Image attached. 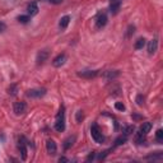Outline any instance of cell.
Wrapping results in <instances>:
<instances>
[{
	"mask_svg": "<svg viewBox=\"0 0 163 163\" xmlns=\"http://www.w3.org/2000/svg\"><path fill=\"white\" fill-rule=\"evenodd\" d=\"M54 126H55V130L59 131V133L65 130V107L64 106L60 107V110L56 115V119H55V125Z\"/></svg>",
	"mask_w": 163,
	"mask_h": 163,
	"instance_id": "6da1fadb",
	"label": "cell"
},
{
	"mask_svg": "<svg viewBox=\"0 0 163 163\" xmlns=\"http://www.w3.org/2000/svg\"><path fill=\"white\" fill-rule=\"evenodd\" d=\"M144 46H145V38L144 37L138 38L137 42H135V49H137V50H142Z\"/></svg>",
	"mask_w": 163,
	"mask_h": 163,
	"instance_id": "d6986e66",
	"label": "cell"
},
{
	"mask_svg": "<svg viewBox=\"0 0 163 163\" xmlns=\"http://www.w3.org/2000/svg\"><path fill=\"white\" fill-rule=\"evenodd\" d=\"M9 92V94H10V96H16V94H17V92H18V86L17 84H12L10 87H9V89H8Z\"/></svg>",
	"mask_w": 163,
	"mask_h": 163,
	"instance_id": "7402d4cb",
	"label": "cell"
},
{
	"mask_svg": "<svg viewBox=\"0 0 163 163\" xmlns=\"http://www.w3.org/2000/svg\"><path fill=\"white\" fill-rule=\"evenodd\" d=\"M107 21H108V18H107V14L105 12L98 13L97 17H96V30H102L107 24Z\"/></svg>",
	"mask_w": 163,
	"mask_h": 163,
	"instance_id": "277c9868",
	"label": "cell"
},
{
	"mask_svg": "<svg viewBox=\"0 0 163 163\" xmlns=\"http://www.w3.org/2000/svg\"><path fill=\"white\" fill-rule=\"evenodd\" d=\"M134 130H135V128H134L133 125H130V126H125L124 130H122V134L126 135V137H129V135H130L131 133H134Z\"/></svg>",
	"mask_w": 163,
	"mask_h": 163,
	"instance_id": "44dd1931",
	"label": "cell"
},
{
	"mask_svg": "<svg viewBox=\"0 0 163 163\" xmlns=\"http://www.w3.org/2000/svg\"><path fill=\"white\" fill-rule=\"evenodd\" d=\"M19 151H21V158L22 161H26L27 159V140L24 137H21L19 138Z\"/></svg>",
	"mask_w": 163,
	"mask_h": 163,
	"instance_id": "5b68a950",
	"label": "cell"
},
{
	"mask_svg": "<svg viewBox=\"0 0 163 163\" xmlns=\"http://www.w3.org/2000/svg\"><path fill=\"white\" fill-rule=\"evenodd\" d=\"M115 107H116L117 111H125V105L122 103V102H116V103H115Z\"/></svg>",
	"mask_w": 163,
	"mask_h": 163,
	"instance_id": "484cf974",
	"label": "cell"
},
{
	"mask_svg": "<svg viewBox=\"0 0 163 163\" xmlns=\"http://www.w3.org/2000/svg\"><path fill=\"white\" fill-rule=\"evenodd\" d=\"M18 21L21 22V23H28L30 21H31V18H30V16H19L18 17Z\"/></svg>",
	"mask_w": 163,
	"mask_h": 163,
	"instance_id": "d4e9b609",
	"label": "cell"
},
{
	"mask_svg": "<svg viewBox=\"0 0 163 163\" xmlns=\"http://www.w3.org/2000/svg\"><path fill=\"white\" fill-rule=\"evenodd\" d=\"M49 2H50L51 4L58 5V4H61V3H63V0H49Z\"/></svg>",
	"mask_w": 163,
	"mask_h": 163,
	"instance_id": "4dcf8cb0",
	"label": "cell"
},
{
	"mask_svg": "<svg viewBox=\"0 0 163 163\" xmlns=\"http://www.w3.org/2000/svg\"><path fill=\"white\" fill-rule=\"evenodd\" d=\"M100 74V70H80L78 72V75L86 79H93Z\"/></svg>",
	"mask_w": 163,
	"mask_h": 163,
	"instance_id": "8992f818",
	"label": "cell"
},
{
	"mask_svg": "<svg viewBox=\"0 0 163 163\" xmlns=\"http://www.w3.org/2000/svg\"><path fill=\"white\" fill-rule=\"evenodd\" d=\"M156 139L158 143H162L163 142V130L162 129H158L157 133H156Z\"/></svg>",
	"mask_w": 163,
	"mask_h": 163,
	"instance_id": "603a6c76",
	"label": "cell"
},
{
	"mask_svg": "<svg viewBox=\"0 0 163 163\" xmlns=\"http://www.w3.org/2000/svg\"><path fill=\"white\" fill-rule=\"evenodd\" d=\"M120 8H121V0H114V2H110V13L112 16L117 14Z\"/></svg>",
	"mask_w": 163,
	"mask_h": 163,
	"instance_id": "8fae6325",
	"label": "cell"
},
{
	"mask_svg": "<svg viewBox=\"0 0 163 163\" xmlns=\"http://www.w3.org/2000/svg\"><path fill=\"white\" fill-rule=\"evenodd\" d=\"M69 22H70V16H64V17H61V19L59 22V27L61 30H65L68 24H69Z\"/></svg>",
	"mask_w": 163,
	"mask_h": 163,
	"instance_id": "2e32d148",
	"label": "cell"
},
{
	"mask_svg": "<svg viewBox=\"0 0 163 163\" xmlns=\"http://www.w3.org/2000/svg\"><path fill=\"white\" fill-rule=\"evenodd\" d=\"M65 61H66V55L65 54H60V55H58L55 59H54L52 65L55 68H60V66H63L65 64Z\"/></svg>",
	"mask_w": 163,
	"mask_h": 163,
	"instance_id": "7c38bea8",
	"label": "cell"
},
{
	"mask_svg": "<svg viewBox=\"0 0 163 163\" xmlns=\"http://www.w3.org/2000/svg\"><path fill=\"white\" fill-rule=\"evenodd\" d=\"M94 156H96V153H91L88 157H87V161L89 162V161H93L94 159Z\"/></svg>",
	"mask_w": 163,
	"mask_h": 163,
	"instance_id": "1f68e13d",
	"label": "cell"
},
{
	"mask_svg": "<svg viewBox=\"0 0 163 163\" xmlns=\"http://www.w3.org/2000/svg\"><path fill=\"white\" fill-rule=\"evenodd\" d=\"M102 75L106 80H114L115 78H117L120 75V72L119 70H106V72H103Z\"/></svg>",
	"mask_w": 163,
	"mask_h": 163,
	"instance_id": "4fadbf2b",
	"label": "cell"
},
{
	"mask_svg": "<svg viewBox=\"0 0 163 163\" xmlns=\"http://www.w3.org/2000/svg\"><path fill=\"white\" fill-rule=\"evenodd\" d=\"M152 122H144V124L140 126V129H139V131L142 133V134H144V135H148V133L152 130Z\"/></svg>",
	"mask_w": 163,
	"mask_h": 163,
	"instance_id": "9a60e30c",
	"label": "cell"
},
{
	"mask_svg": "<svg viewBox=\"0 0 163 163\" xmlns=\"http://www.w3.org/2000/svg\"><path fill=\"white\" fill-rule=\"evenodd\" d=\"M108 156V151H105V152H102L101 154H100V157H98V159H105L106 157Z\"/></svg>",
	"mask_w": 163,
	"mask_h": 163,
	"instance_id": "f546056e",
	"label": "cell"
},
{
	"mask_svg": "<svg viewBox=\"0 0 163 163\" xmlns=\"http://www.w3.org/2000/svg\"><path fill=\"white\" fill-rule=\"evenodd\" d=\"M75 135H73V137H69V138H68L65 142H64V149H65V151H68V149H69V148H72L73 147V144H74V142H75Z\"/></svg>",
	"mask_w": 163,
	"mask_h": 163,
	"instance_id": "e0dca14e",
	"label": "cell"
},
{
	"mask_svg": "<svg viewBox=\"0 0 163 163\" xmlns=\"http://www.w3.org/2000/svg\"><path fill=\"white\" fill-rule=\"evenodd\" d=\"M59 162H60V163H61V162H69V159L65 158V157H60V158H59Z\"/></svg>",
	"mask_w": 163,
	"mask_h": 163,
	"instance_id": "d6a6232c",
	"label": "cell"
},
{
	"mask_svg": "<svg viewBox=\"0 0 163 163\" xmlns=\"http://www.w3.org/2000/svg\"><path fill=\"white\" fill-rule=\"evenodd\" d=\"M13 108H14V112L17 115H23L27 111V103L26 102H16Z\"/></svg>",
	"mask_w": 163,
	"mask_h": 163,
	"instance_id": "9c48e42d",
	"label": "cell"
},
{
	"mask_svg": "<svg viewBox=\"0 0 163 163\" xmlns=\"http://www.w3.org/2000/svg\"><path fill=\"white\" fill-rule=\"evenodd\" d=\"M49 51L47 50H41V51H38V54H37V58H36V61H37V64L38 65H41V64H44L47 59H49Z\"/></svg>",
	"mask_w": 163,
	"mask_h": 163,
	"instance_id": "ba28073f",
	"label": "cell"
},
{
	"mask_svg": "<svg viewBox=\"0 0 163 163\" xmlns=\"http://www.w3.org/2000/svg\"><path fill=\"white\" fill-rule=\"evenodd\" d=\"M157 50H158V40L153 38L149 41V44H148V54L149 55H154Z\"/></svg>",
	"mask_w": 163,
	"mask_h": 163,
	"instance_id": "30bf717a",
	"label": "cell"
},
{
	"mask_svg": "<svg viewBox=\"0 0 163 163\" xmlns=\"http://www.w3.org/2000/svg\"><path fill=\"white\" fill-rule=\"evenodd\" d=\"M5 30H7V24L4 22H0V33L4 32Z\"/></svg>",
	"mask_w": 163,
	"mask_h": 163,
	"instance_id": "f1b7e54d",
	"label": "cell"
},
{
	"mask_svg": "<svg viewBox=\"0 0 163 163\" xmlns=\"http://www.w3.org/2000/svg\"><path fill=\"white\" fill-rule=\"evenodd\" d=\"M163 158V154H162V152H157V154H151V156H148L147 157V159L148 161H161Z\"/></svg>",
	"mask_w": 163,
	"mask_h": 163,
	"instance_id": "ffe728a7",
	"label": "cell"
},
{
	"mask_svg": "<svg viewBox=\"0 0 163 163\" xmlns=\"http://www.w3.org/2000/svg\"><path fill=\"white\" fill-rule=\"evenodd\" d=\"M27 97L28 98H41L46 94V89L45 88H35V89H30L27 91Z\"/></svg>",
	"mask_w": 163,
	"mask_h": 163,
	"instance_id": "3957f363",
	"label": "cell"
},
{
	"mask_svg": "<svg viewBox=\"0 0 163 163\" xmlns=\"http://www.w3.org/2000/svg\"><path fill=\"white\" fill-rule=\"evenodd\" d=\"M27 13H28V16H36L38 13V5L36 2H32L28 4V7H27Z\"/></svg>",
	"mask_w": 163,
	"mask_h": 163,
	"instance_id": "5bb4252c",
	"label": "cell"
},
{
	"mask_svg": "<svg viewBox=\"0 0 163 163\" xmlns=\"http://www.w3.org/2000/svg\"><path fill=\"white\" fill-rule=\"evenodd\" d=\"M91 135H92L93 140L96 143H98V144H102L106 140L105 135L101 133V130H100V128H98V125L96 124V122H93V124L91 125Z\"/></svg>",
	"mask_w": 163,
	"mask_h": 163,
	"instance_id": "7a4b0ae2",
	"label": "cell"
},
{
	"mask_svg": "<svg viewBox=\"0 0 163 163\" xmlns=\"http://www.w3.org/2000/svg\"><path fill=\"white\" fill-rule=\"evenodd\" d=\"M137 103H138V106H143L144 105V96H143V94H138V96H137Z\"/></svg>",
	"mask_w": 163,
	"mask_h": 163,
	"instance_id": "4316f807",
	"label": "cell"
},
{
	"mask_svg": "<svg viewBox=\"0 0 163 163\" xmlns=\"http://www.w3.org/2000/svg\"><path fill=\"white\" fill-rule=\"evenodd\" d=\"M75 119H77V122H82V121H83V119H84V114H83V111L79 110V111L77 112V115H75Z\"/></svg>",
	"mask_w": 163,
	"mask_h": 163,
	"instance_id": "cb8c5ba5",
	"label": "cell"
},
{
	"mask_svg": "<svg viewBox=\"0 0 163 163\" xmlns=\"http://www.w3.org/2000/svg\"><path fill=\"white\" fill-rule=\"evenodd\" d=\"M126 140H128V137L126 135H124L122 134L121 137H119L116 140H115V147H119V145H122L124 143H126Z\"/></svg>",
	"mask_w": 163,
	"mask_h": 163,
	"instance_id": "ac0fdd59",
	"label": "cell"
},
{
	"mask_svg": "<svg viewBox=\"0 0 163 163\" xmlns=\"http://www.w3.org/2000/svg\"><path fill=\"white\" fill-rule=\"evenodd\" d=\"M134 32H135V27L134 26H129V28H128V33H126V37L129 38V37H131L133 35H134Z\"/></svg>",
	"mask_w": 163,
	"mask_h": 163,
	"instance_id": "83f0119b",
	"label": "cell"
},
{
	"mask_svg": "<svg viewBox=\"0 0 163 163\" xmlns=\"http://www.w3.org/2000/svg\"><path fill=\"white\" fill-rule=\"evenodd\" d=\"M46 151H47V153H49L50 156H55V154H56L58 145H56V143L54 142L52 139H49V140L46 142Z\"/></svg>",
	"mask_w": 163,
	"mask_h": 163,
	"instance_id": "52a82bcc",
	"label": "cell"
}]
</instances>
